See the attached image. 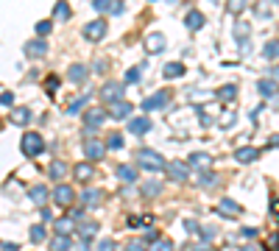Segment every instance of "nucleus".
Instances as JSON below:
<instances>
[{
    "label": "nucleus",
    "mask_w": 279,
    "mask_h": 251,
    "mask_svg": "<svg viewBox=\"0 0 279 251\" xmlns=\"http://www.w3.org/2000/svg\"><path fill=\"white\" fill-rule=\"evenodd\" d=\"M134 162H137L140 167H145V170H151V173H159V170H165V157L159 151H154V148H140L137 151V157H134Z\"/></svg>",
    "instance_id": "obj_1"
},
{
    "label": "nucleus",
    "mask_w": 279,
    "mask_h": 251,
    "mask_svg": "<svg viewBox=\"0 0 279 251\" xmlns=\"http://www.w3.org/2000/svg\"><path fill=\"white\" fill-rule=\"evenodd\" d=\"M20 148H22V154L26 157H39V154L45 151V140H42V134H37V131H28V134H22V140H20Z\"/></svg>",
    "instance_id": "obj_2"
},
{
    "label": "nucleus",
    "mask_w": 279,
    "mask_h": 251,
    "mask_svg": "<svg viewBox=\"0 0 279 251\" xmlns=\"http://www.w3.org/2000/svg\"><path fill=\"white\" fill-rule=\"evenodd\" d=\"M170 98H173V95H170V89H159V92H154L151 98H145V101H142V109H145V112L165 109V106L170 104Z\"/></svg>",
    "instance_id": "obj_3"
},
{
    "label": "nucleus",
    "mask_w": 279,
    "mask_h": 251,
    "mask_svg": "<svg viewBox=\"0 0 279 251\" xmlns=\"http://www.w3.org/2000/svg\"><path fill=\"white\" fill-rule=\"evenodd\" d=\"M165 173H168L170 182H187L190 179V165L182 162V159H173V162L165 165Z\"/></svg>",
    "instance_id": "obj_4"
},
{
    "label": "nucleus",
    "mask_w": 279,
    "mask_h": 251,
    "mask_svg": "<svg viewBox=\"0 0 279 251\" xmlns=\"http://www.w3.org/2000/svg\"><path fill=\"white\" fill-rule=\"evenodd\" d=\"M106 31H109V26H106V20H92L84 26V39L87 42H100L106 37Z\"/></svg>",
    "instance_id": "obj_5"
},
{
    "label": "nucleus",
    "mask_w": 279,
    "mask_h": 251,
    "mask_svg": "<svg viewBox=\"0 0 279 251\" xmlns=\"http://www.w3.org/2000/svg\"><path fill=\"white\" fill-rule=\"evenodd\" d=\"M22 53H26L28 59H42V56H47V42H45V37L28 39L26 45H22Z\"/></svg>",
    "instance_id": "obj_6"
},
{
    "label": "nucleus",
    "mask_w": 279,
    "mask_h": 251,
    "mask_svg": "<svg viewBox=\"0 0 279 251\" xmlns=\"http://www.w3.org/2000/svg\"><path fill=\"white\" fill-rule=\"evenodd\" d=\"M100 98H104L106 104H112V101H120V98H123V81H106L104 87H100Z\"/></svg>",
    "instance_id": "obj_7"
},
{
    "label": "nucleus",
    "mask_w": 279,
    "mask_h": 251,
    "mask_svg": "<svg viewBox=\"0 0 279 251\" xmlns=\"http://www.w3.org/2000/svg\"><path fill=\"white\" fill-rule=\"evenodd\" d=\"M106 112H109L112 120H123V117H129L134 109H132V104H129V101H123V98H120V101H112Z\"/></svg>",
    "instance_id": "obj_8"
},
{
    "label": "nucleus",
    "mask_w": 279,
    "mask_h": 251,
    "mask_svg": "<svg viewBox=\"0 0 279 251\" xmlns=\"http://www.w3.org/2000/svg\"><path fill=\"white\" fill-rule=\"evenodd\" d=\"M106 117H109V112H106V109L92 106V109H87V115H84V126H87V129H98V126H104Z\"/></svg>",
    "instance_id": "obj_9"
},
{
    "label": "nucleus",
    "mask_w": 279,
    "mask_h": 251,
    "mask_svg": "<svg viewBox=\"0 0 279 251\" xmlns=\"http://www.w3.org/2000/svg\"><path fill=\"white\" fill-rule=\"evenodd\" d=\"M187 165H190V170H210L212 167V157L210 154H204V151H195V154H190V159H187Z\"/></svg>",
    "instance_id": "obj_10"
},
{
    "label": "nucleus",
    "mask_w": 279,
    "mask_h": 251,
    "mask_svg": "<svg viewBox=\"0 0 279 251\" xmlns=\"http://www.w3.org/2000/svg\"><path fill=\"white\" fill-rule=\"evenodd\" d=\"M165 45H168V42H165V37H162L159 31H154V34H148V37H145V53H148V56H157V53H162Z\"/></svg>",
    "instance_id": "obj_11"
},
{
    "label": "nucleus",
    "mask_w": 279,
    "mask_h": 251,
    "mask_svg": "<svg viewBox=\"0 0 279 251\" xmlns=\"http://www.w3.org/2000/svg\"><path fill=\"white\" fill-rule=\"evenodd\" d=\"M87 76H90V67L81 64V62H75V64H70V67H67V81L70 84H84Z\"/></svg>",
    "instance_id": "obj_12"
},
{
    "label": "nucleus",
    "mask_w": 279,
    "mask_h": 251,
    "mask_svg": "<svg viewBox=\"0 0 279 251\" xmlns=\"http://www.w3.org/2000/svg\"><path fill=\"white\" fill-rule=\"evenodd\" d=\"M73 198H75V193H73V187H67V184H59V187L53 190V201H56L59 207H70Z\"/></svg>",
    "instance_id": "obj_13"
},
{
    "label": "nucleus",
    "mask_w": 279,
    "mask_h": 251,
    "mask_svg": "<svg viewBox=\"0 0 279 251\" xmlns=\"http://www.w3.org/2000/svg\"><path fill=\"white\" fill-rule=\"evenodd\" d=\"M84 154H87V159H100L106 154V145L100 140H95V137H90V140L84 142Z\"/></svg>",
    "instance_id": "obj_14"
},
{
    "label": "nucleus",
    "mask_w": 279,
    "mask_h": 251,
    "mask_svg": "<svg viewBox=\"0 0 279 251\" xmlns=\"http://www.w3.org/2000/svg\"><path fill=\"white\" fill-rule=\"evenodd\" d=\"M47 248H50V251H70V248H73V237L56 232V235L50 237V246H47Z\"/></svg>",
    "instance_id": "obj_15"
},
{
    "label": "nucleus",
    "mask_w": 279,
    "mask_h": 251,
    "mask_svg": "<svg viewBox=\"0 0 279 251\" xmlns=\"http://www.w3.org/2000/svg\"><path fill=\"white\" fill-rule=\"evenodd\" d=\"M185 26H187V31H201L204 28V14L198 9H190L185 14Z\"/></svg>",
    "instance_id": "obj_16"
},
{
    "label": "nucleus",
    "mask_w": 279,
    "mask_h": 251,
    "mask_svg": "<svg viewBox=\"0 0 279 251\" xmlns=\"http://www.w3.org/2000/svg\"><path fill=\"white\" fill-rule=\"evenodd\" d=\"M28 198L34 201L37 207H47V190H45V184H34V187H28Z\"/></svg>",
    "instance_id": "obj_17"
},
{
    "label": "nucleus",
    "mask_w": 279,
    "mask_h": 251,
    "mask_svg": "<svg viewBox=\"0 0 279 251\" xmlns=\"http://www.w3.org/2000/svg\"><path fill=\"white\" fill-rule=\"evenodd\" d=\"M117 179L126 182V184H134L140 179V170L134 165H117Z\"/></svg>",
    "instance_id": "obj_18"
},
{
    "label": "nucleus",
    "mask_w": 279,
    "mask_h": 251,
    "mask_svg": "<svg viewBox=\"0 0 279 251\" xmlns=\"http://www.w3.org/2000/svg\"><path fill=\"white\" fill-rule=\"evenodd\" d=\"M257 157H260V151H257V148H251V145H243V148H237V151H235V159H237L240 165L254 162Z\"/></svg>",
    "instance_id": "obj_19"
},
{
    "label": "nucleus",
    "mask_w": 279,
    "mask_h": 251,
    "mask_svg": "<svg viewBox=\"0 0 279 251\" xmlns=\"http://www.w3.org/2000/svg\"><path fill=\"white\" fill-rule=\"evenodd\" d=\"M129 131L137 134V137L148 134V131H151V120H148V117H134V120H129Z\"/></svg>",
    "instance_id": "obj_20"
},
{
    "label": "nucleus",
    "mask_w": 279,
    "mask_h": 251,
    "mask_svg": "<svg viewBox=\"0 0 279 251\" xmlns=\"http://www.w3.org/2000/svg\"><path fill=\"white\" fill-rule=\"evenodd\" d=\"M162 193V182H157V179H151V182H145L140 187V195L142 198H157V195Z\"/></svg>",
    "instance_id": "obj_21"
},
{
    "label": "nucleus",
    "mask_w": 279,
    "mask_h": 251,
    "mask_svg": "<svg viewBox=\"0 0 279 251\" xmlns=\"http://www.w3.org/2000/svg\"><path fill=\"white\" fill-rule=\"evenodd\" d=\"M248 31H251V28H248V22H243V20H237L235 22V42L237 45H246L248 47Z\"/></svg>",
    "instance_id": "obj_22"
},
{
    "label": "nucleus",
    "mask_w": 279,
    "mask_h": 251,
    "mask_svg": "<svg viewBox=\"0 0 279 251\" xmlns=\"http://www.w3.org/2000/svg\"><path fill=\"white\" fill-rule=\"evenodd\" d=\"M14 126H26V123H31V109L28 106H17L14 112H11V117H9Z\"/></svg>",
    "instance_id": "obj_23"
},
{
    "label": "nucleus",
    "mask_w": 279,
    "mask_h": 251,
    "mask_svg": "<svg viewBox=\"0 0 279 251\" xmlns=\"http://www.w3.org/2000/svg\"><path fill=\"white\" fill-rule=\"evenodd\" d=\"M218 209H221V215H229V218H237V215L243 212V207L237 204V201H232V198H223L221 204H218Z\"/></svg>",
    "instance_id": "obj_24"
},
{
    "label": "nucleus",
    "mask_w": 279,
    "mask_h": 251,
    "mask_svg": "<svg viewBox=\"0 0 279 251\" xmlns=\"http://www.w3.org/2000/svg\"><path fill=\"white\" fill-rule=\"evenodd\" d=\"M70 14H73V11H70V6L64 3V0H59V3L53 6V20H59V22H67V20H70Z\"/></svg>",
    "instance_id": "obj_25"
},
{
    "label": "nucleus",
    "mask_w": 279,
    "mask_h": 251,
    "mask_svg": "<svg viewBox=\"0 0 279 251\" xmlns=\"http://www.w3.org/2000/svg\"><path fill=\"white\" fill-rule=\"evenodd\" d=\"M162 76L165 79H179V76H185V64L182 62H168L165 70H162Z\"/></svg>",
    "instance_id": "obj_26"
},
{
    "label": "nucleus",
    "mask_w": 279,
    "mask_h": 251,
    "mask_svg": "<svg viewBox=\"0 0 279 251\" xmlns=\"http://www.w3.org/2000/svg\"><path fill=\"white\" fill-rule=\"evenodd\" d=\"M47 176H50V179H56V182H59V179H64V176H67V165H64L62 159L50 162V167H47Z\"/></svg>",
    "instance_id": "obj_27"
},
{
    "label": "nucleus",
    "mask_w": 279,
    "mask_h": 251,
    "mask_svg": "<svg viewBox=\"0 0 279 251\" xmlns=\"http://www.w3.org/2000/svg\"><path fill=\"white\" fill-rule=\"evenodd\" d=\"M100 198H104V195H100V190H84V193H81V201H84L87 207H98L100 204Z\"/></svg>",
    "instance_id": "obj_28"
},
{
    "label": "nucleus",
    "mask_w": 279,
    "mask_h": 251,
    "mask_svg": "<svg viewBox=\"0 0 279 251\" xmlns=\"http://www.w3.org/2000/svg\"><path fill=\"white\" fill-rule=\"evenodd\" d=\"M257 89L265 95V98H271V95H276V81L274 79H263V81H257Z\"/></svg>",
    "instance_id": "obj_29"
},
{
    "label": "nucleus",
    "mask_w": 279,
    "mask_h": 251,
    "mask_svg": "<svg viewBox=\"0 0 279 251\" xmlns=\"http://www.w3.org/2000/svg\"><path fill=\"white\" fill-rule=\"evenodd\" d=\"M263 56L271 59V62H274V59H279V39L265 42V45H263Z\"/></svg>",
    "instance_id": "obj_30"
},
{
    "label": "nucleus",
    "mask_w": 279,
    "mask_h": 251,
    "mask_svg": "<svg viewBox=\"0 0 279 251\" xmlns=\"http://www.w3.org/2000/svg\"><path fill=\"white\" fill-rule=\"evenodd\" d=\"M218 98L226 101V104H232V101L237 98V87H235V84H226V87H221V89H218Z\"/></svg>",
    "instance_id": "obj_31"
},
{
    "label": "nucleus",
    "mask_w": 279,
    "mask_h": 251,
    "mask_svg": "<svg viewBox=\"0 0 279 251\" xmlns=\"http://www.w3.org/2000/svg\"><path fill=\"white\" fill-rule=\"evenodd\" d=\"M215 182H218L215 173H210V170H201V173H198V187H212Z\"/></svg>",
    "instance_id": "obj_32"
},
{
    "label": "nucleus",
    "mask_w": 279,
    "mask_h": 251,
    "mask_svg": "<svg viewBox=\"0 0 279 251\" xmlns=\"http://www.w3.org/2000/svg\"><path fill=\"white\" fill-rule=\"evenodd\" d=\"M75 179H79V182H90L92 179V165H75Z\"/></svg>",
    "instance_id": "obj_33"
},
{
    "label": "nucleus",
    "mask_w": 279,
    "mask_h": 251,
    "mask_svg": "<svg viewBox=\"0 0 279 251\" xmlns=\"http://www.w3.org/2000/svg\"><path fill=\"white\" fill-rule=\"evenodd\" d=\"M73 215H70V218H59L56 220V232H62V235H70V232H73Z\"/></svg>",
    "instance_id": "obj_34"
},
{
    "label": "nucleus",
    "mask_w": 279,
    "mask_h": 251,
    "mask_svg": "<svg viewBox=\"0 0 279 251\" xmlns=\"http://www.w3.org/2000/svg\"><path fill=\"white\" fill-rule=\"evenodd\" d=\"M246 6H248V0H226V11H229V14H235V17L240 14Z\"/></svg>",
    "instance_id": "obj_35"
},
{
    "label": "nucleus",
    "mask_w": 279,
    "mask_h": 251,
    "mask_svg": "<svg viewBox=\"0 0 279 251\" xmlns=\"http://www.w3.org/2000/svg\"><path fill=\"white\" fill-rule=\"evenodd\" d=\"M87 104H90V95H79V98L67 106V115H75V112H79L81 106H87Z\"/></svg>",
    "instance_id": "obj_36"
},
{
    "label": "nucleus",
    "mask_w": 279,
    "mask_h": 251,
    "mask_svg": "<svg viewBox=\"0 0 279 251\" xmlns=\"http://www.w3.org/2000/svg\"><path fill=\"white\" fill-rule=\"evenodd\" d=\"M148 251H173V243L159 237V240H154V246H148Z\"/></svg>",
    "instance_id": "obj_37"
},
{
    "label": "nucleus",
    "mask_w": 279,
    "mask_h": 251,
    "mask_svg": "<svg viewBox=\"0 0 279 251\" xmlns=\"http://www.w3.org/2000/svg\"><path fill=\"white\" fill-rule=\"evenodd\" d=\"M106 148H112V151H120L123 148V134H109V140H106Z\"/></svg>",
    "instance_id": "obj_38"
},
{
    "label": "nucleus",
    "mask_w": 279,
    "mask_h": 251,
    "mask_svg": "<svg viewBox=\"0 0 279 251\" xmlns=\"http://www.w3.org/2000/svg\"><path fill=\"white\" fill-rule=\"evenodd\" d=\"M95 232H98V223H95V220H90V223H81V226H79V235H81V237H92Z\"/></svg>",
    "instance_id": "obj_39"
},
{
    "label": "nucleus",
    "mask_w": 279,
    "mask_h": 251,
    "mask_svg": "<svg viewBox=\"0 0 279 251\" xmlns=\"http://www.w3.org/2000/svg\"><path fill=\"white\" fill-rule=\"evenodd\" d=\"M42 240H45V226L42 223L31 226V243H42Z\"/></svg>",
    "instance_id": "obj_40"
},
{
    "label": "nucleus",
    "mask_w": 279,
    "mask_h": 251,
    "mask_svg": "<svg viewBox=\"0 0 279 251\" xmlns=\"http://www.w3.org/2000/svg\"><path fill=\"white\" fill-rule=\"evenodd\" d=\"M50 28H53V20H42V22H37V28H34V31H37L39 37H47V34H50Z\"/></svg>",
    "instance_id": "obj_41"
},
{
    "label": "nucleus",
    "mask_w": 279,
    "mask_h": 251,
    "mask_svg": "<svg viewBox=\"0 0 279 251\" xmlns=\"http://www.w3.org/2000/svg\"><path fill=\"white\" fill-rule=\"evenodd\" d=\"M126 251H148V246L142 240H129L126 243Z\"/></svg>",
    "instance_id": "obj_42"
},
{
    "label": "nucleus",
    "mask_w": 279,
    "mask_h": 251,
    "mask_svg": "<svg viewBox=\"0 0 279 251\" xmlns=\"http://www.w3.org/2000/svg\"><path fill=\"white\" fill-rule=\"evenodd\" d=\"M137 81H140V67H132L126 73V81H123V84H137Z\"/></svg>",
    "instance_id": "obj_43"
},
{
    "label": "nucleus",
    "mask_w": 279,
    "mask_h": 251,
    "mask_svg": "<svg viewBox=\"0 0 279 251\" xmlns=\"http://www.w3.org/2000/svg\"><path fill=\"white\" fill-rule=\"evenodd\" d=\"M123 11H126V6H123V0H115V3L109 6V14H115V17H117V14H123Z\"/></svg>",
    "instance_id": "obj_44"
},
{
    "label": "nucleus",
    "mask_w": 279,
    "mask_h": 251,
    "mask_svg": "<svg viewBox=\"0 0 279 251\" xmlns=\"http://www.w3.org/2000/svg\"><path fill=\"white\" fill-rule=\"evenodd\" d=\"M109 6H112V0H92L95 11H109Z\"/></svg>",
    "instance_id": "obj_45"
},
{
    "label": "nucleus",
    "mask_w": 279,
    "mask_h": 251,
    "mask_svg": "<svg viewBox=\"0 0 279 251\" xmlns=\"http://www.w3.org/2000/svg\"><path fill=\"white\" fill-rule=\"evenodd\" d=\"M98 251H117V243L115 240H100L98 243Z\"/></svg>",
    "instance_id": "obj_46"
},
{
    "label": "nucleus",
    "mask_w": 279,
    "mask_h": 251,
    "mask_svg": "<svg viewBox=\"0 0 279 251\" xmlns=\"http://www.w3.org/2000/svg\"><path fill=\"white\" fill-rule=\"evenodd\" d=\"M185 229L190 232V235H198V229H201V226H198V223H195V220H193V218H187V220H185Z\"/></svg>",
    "instance_id": "obj_47"
},
{
    "label": "nucleus",
    "mask_w": 279,
    "mask_h": 251,
    "mask_svg": "<svg viewBox=\"0 0 279 251\" xmlns=\"http://www.w3.org/2000/svg\"><path fill=\"white\" fill-rule=\"evenodd\" d=\"M254 235H257V229H254V226H246V229H240V237H243V240H251Z\"/></svg>",
    "instance_id": "obj_48"
},
{
    "label": "nucleus",
    "mask_w": 279,
    "mask_h": 251,
    "mask_svg": "<svg viewBox=\"0 0 279 251\" xmlns=\"http://www.w3.org/2000/svg\"><path fill=\"white\" fill-rule=\"evenodd\" d=\"M0 104L11 106V104H14V95H11V92H0Z\"/></svg>",
    "instance_id": "obj_49"
},
{
    "label": "nucleus",
    "mask_w": 279,
    "mask_h": 251,
    "mask_svg": "<svg viewBox=\"0 0 279 251\" xmlns=\"http://www.w3.org/2000/svg\"><path fill=\"white\" fill-rule=\"evenodd\" d=\"M47 89H50V92H56V89H59V79H56V76L47 79Z\"/></svg>",
    "instance_id": "obj_50"
},
{
    "label": "nucleus",
    "mask_w": 279,
    "mask_h": 251,
    "mask_svg": "<svg viewBox=\"0 0 279 251\" xmlns=\"http://www.w3.org/2000/svg\"><path fill=\"white\" fill-rule=\"evenodd\" d=\"M39 218H42L45 223H47V220L53 218V215H50V209H47V207H39Z\"/></svg>",
    "instance_id": "obj_51"
},
{
    "label": "nucleus",
    "mask_w": 279,
    "mask_h": 251,
    "mask_svg": "<svg viewBox=\"0 0 279 251\" xmlns=\"http://www.w3.org/2000/svg\"><path fill=\"white\" fill-rule=\"evenodd\" d=\"M268 76H271L274 81H279V64H274V67H271V73H268Z\"/></svg>",
    "instance_id": "obj_52"
},
{
    "label": "nucleus",
    "mask_w": 279,
    "mask_h": 251,
    "mask_svg": "<svg viewBox=\"0 0 279 251\" xmlns=\"http://www.w3.org/2000/svg\"><path fill=\"white\" fill-rule=\"evenodd\" d=\"M0 248H3V251H17L14 243H0Z\"/></svg>",
    "instance_id": "obj_53"
},
{
    "label": "nucleus",
    "mask_w": 279,
    "mask_h": 251,
    "mask_svg": "<svg viewBox=\"0 0 279 251\" xmlns=\"http://www.w3.org/2000/svg\"><path fill=\"white\" fill-rule=\"evenodd\" d=\"M268 145H271V148H279V134L271 137V140H268Z\"/></svg>",
    "instance_id": "obj_54"
},
{
    "label": "nucleus",
    "mask_w": 279,
    "mask_h": 251,
    "mask_svg": "<svg viewBox=\"0 0 279 251\" xmlns=\"http://www.w3.org/2000/svg\"><path fill=\"white\" fill-rule=\"evenodd\" d=\"M240 251H260V248H257V246H251V243H248V246H243Z\"/></svg>",
    "instance_id": "obj_55"
},
{
    "label": "nucleus",
    "mask_w": 279,
    "mask_h": 251,
    "mask_svg": "<svg viewBox=\"0 0 279 251\" xmlns=\"http://www.w3.org/2000/svg\"><path fill=\"white\" fill-rule=\"evenodd\" d=\"M274 212L279 215V201H274Z\"/></svg>",
    "instance_id": "obj_56"
},
{
    "label": "nucleus",
    "mask_w": 279,
    "mask_h": 251,
    "mask_svg": "<svg viewBox=\"0 0 279 251\" xmlns=\"http://www.w3.org/2000/svg\"><path fill=\"white\" fill-rule=\"evenodd\" d=\"M195 251H210V248H207V246H198V248H195Z\"/></svg>",
    "instance_id": "obj_57"
}]
</instances>
